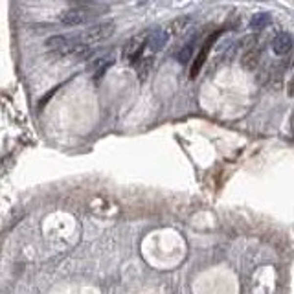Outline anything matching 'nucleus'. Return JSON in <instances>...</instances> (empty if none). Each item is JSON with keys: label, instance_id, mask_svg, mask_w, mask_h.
Segmentation results:
<instances>
[{"label": "nucleus", "instance_id": "nucleus-5", "mask_svg": "<svg viewBox=\"0 0 294 294\" xmlns=\"http://www.w3.org/2000/svg\"><path fill=\"white\" fill-rule=\"evenodd\" d=\"M114 61H116V55H114V53H107V55H101V57H94V59L89 63L87 72L92 74L96 79H99V77L103 76L109 68L113 67Z\"/></svg>", "mask_w": 294, "mask_h": 294}, {"label": "nucleus", "instance_id": "nucleus-1", "mask_svg": "<svg viewBox=\"0 0 294 294\" xmlns=\"http://www.w3.org/2000/svg\"><path fill=\"white\" fill-rule=\"evenodd\" d=\"M116 31V23L114 21H105V23L94 24L90 28L83 30L81 33H76V39L79 43L90 46H98L101 43H105L107 39H111Z\"/></svg>", "mask_w": 294, "mask_h": 294}, {"label": "nucleus", "instance_id": "nucleus-9", "mask_svg": "<svg viewBox=\"0 0 294 294\" xmlns=\"http://www.w3.org/2000/svg\"><path fill=\"white\" fill-rule=\"evenodd\" d=\"M153 63H155V57H153V55H145V53L135 63L136 74H138V77H140L142 81L149 76V72H151V68H153Z\"/></svg>", "mask_w": 294, "mask_h": 294}, {"label": "nucleus", "instance_id": "nucleus-12", "mask_svg": "<svg viewBox=\"0 0 294 294\" xmlns=\"http://www.w3.org/2000/svg\"><path fill=\"white\" fill-rule=\"evenodd\" d=\"M195 41L197 39L193 37L189 43H186V45L182 46L181 50H179V53H177V59H179V63L181 65H188L189 61L193 59V52H195Z\"/></svg>", "mask_w": 294, "mask_h": 294}, {"label": "nucleus", "instance_id": "nucleus-3", "mask_svg": "<svg viewBox=\"0 0 294 294\" xmlns=\"http://www.w3.org/2000/svg\"><path fill=\"white\" fill-rule=\"evenodd\" d=\"M147 48V33L145 35H136V37L129 39L127 45L123 46V61H127L131 65H135L140 59Z\"/></svg>", "mask_w": 294, "mask_h": 294}, {"label": "nucleus", "instance_id": "nucleus-13", "mask_svg": "<svg viewBox=\"0 0 294 294\" xmlns=\"http://www.w3.org/2000/svg\"><path fill=\"white\" fill-rule=\"evenodd\" d=\"M289 96H291V98L294 96V77L291 79V83H289Z\"/></svg>", "mask_w": 294, "mask_h": 294}, {"label": "nucleus", "instance_id": "nucleus-6", "mask_svg": "<svg viewBox=\"0 0 294 294\" xmlns=\"http://www.w3.org/2000/svg\"><path fill=\"white\" fill-rule=\"evenodd\" d=\"M272 52L276 53V55H287V53L293 50L294 46V39L291 33H287V31H281V33H278L276 37L272 39Z\"/></svg>", "mask_w": 294, "mask_h": 294}, {"label": "nucleus", "instance_id": "nucleus-2", "mask_svg": "<svg viewBox=\"0 0 294 294\" xmlns=\"http://www.w3.org/2000/svg\"><path fill=\"white\" fill-rule=\"evenodd\" d=\"M105 9L101 8H90V6H79V8H70L59 13V23L65 26H79L96 19L99 13H103Z\"/></svg>", "mask_w": 294, "mask_h": 294}, {"label": "nucleus", "instance_id": "nucleus-7", "mask_svg": "<svg viewBox=\"0 0 294 294\" xmlns=\"http://www.w3.org/2000/svg\"><path fill=\"white\" fill-rule=\"evenodd\" d=\"M167 41H169V31L166 30L151 31V33L147 35V50L151 53L160 52L162 48H166Z\"/></svg>", "mask_w": 294, "mask_h": 294}, {"label": "nucleus", "instance_id": "nucleus-10", "mask_svg": "<svg viewBox=\"0 0 294 294\" xmlns=\"http://www.w3.org/2000/svg\"><path fill=\"white\" fill-rule=\"evenodd\" d=\"M272 24V17L271 13H256V15L250 19L249 28L252 31H261L265 28H269Z\"/></svg>", "mask_w": 294, "mask_h": 294}, {"label": "nucleus", "instance_id": "nucleus-4", "mask_svg": "<svg viewBox=\"0 0 294 294\" xmlns=\"http://www.w3.org/2000/svg\"><path fill=\"white\" fill-rule=\"evenodd\" d=\"M219 35H221V30L215 31V33H211L210 37H208V41L204 43V46L201 48V52L193 57V63H191V68H189V79H195V77L199 76L201 68L204 67V63H206V59H208V53H210V50H211V45L217 41Z\"/></svg>", "mask_w": 294, "mask_h": 294}, {"label": "nucleus", "instance_id": "nucleus-8", "mask_svg": "<svg viewBox=\"0 0 294 294\" xmlns=\"http://www.w3.org/2000/svg\"><path fill=\"white\" fill-rule=\"evenodd\" d=\"M259 63H261V48H259V46L250 45L249 50L243 53L241 67L245 68V70H254Z\"/></svg>", "mask_w": 294, "mask_h": 294}, {"label": "nucleus", "instance_id": "nucleus-11", "mask_svg": "<svg viewBox=\"0 0 294 294\" xmlns=\"http://www.w3.org/2000/svg\"><path fill=\"white\" fill-rule=\"evenodd\" d=\"M189 24H191V17H179V19H175L173 23L167 26V30L171 35H177V37H181L186 33V30L189 28Z\"/></svg>", "mask_w": 294, "mask_h": 294}]
</instances>
